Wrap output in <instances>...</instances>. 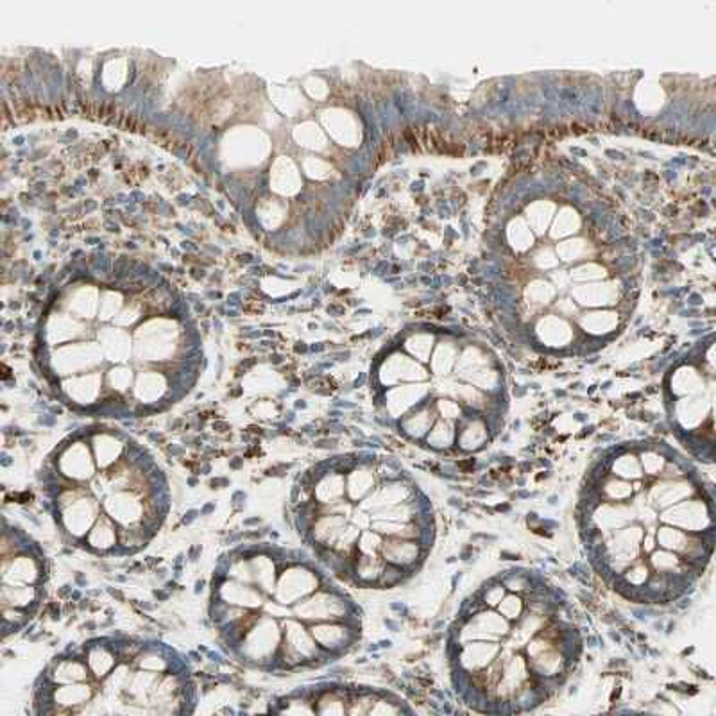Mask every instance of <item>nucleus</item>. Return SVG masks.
I'll use <instances>...</instances> for the list:
<instances>
[{
  "label": "nucleus",
  "instance_id": "f257e3e1",
  "mask_svg": "<svg viewBox=\"0 0 716 716\" xmlns=\"http://www.w3.org/2000/svg\"><path fill=\"white\" fill-rule=\"evenodd\" d=\"M81 111L84 117H92V119L106 120L113 122L117 126H122L128 131H138V133H147V124L140 117L131 115L122 108L115 104H99L92 101H81Z\"/></svg>",
  "mask_w": 716,
  "mask_h": 716
},
{
  "label": "nucleus",
  "instance_id": "f03ea898",
  "mask_svg": "<svg viewBox=\"0 0 716 716\" xmlns=\"http://www.w3.org/2000/svg\"><path fill=\"white\" fill-rule=\"evenodd\" d=\"M156 137L161 140V143H165V146L170 147V149H176L177 143H179V140H177L172 133H168V131H156Z\"/></svg>",
  "mask_w": 716,
  "mask_h": 716
}]
</instances>
